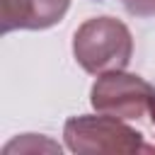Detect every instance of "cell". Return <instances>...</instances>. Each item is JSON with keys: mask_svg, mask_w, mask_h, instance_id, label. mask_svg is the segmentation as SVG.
I'll return each instance as SVG.
<instances>
[{"mask_svg": "<svg viewBox=\"0 0 155 155\" xmlns=\"http://www.w3.org/2000/svg\"><path fill=\"white\" fill-rule=\"evenodd\" d=\"M73 56L90 75L124 70L133 56V36L116 17L85 19L73 36Z\"/></svg>", "mask_w": 155, "mask_h": 155, "instance_id": "obj_1", "label": "cell"}, {"mask_svg": "<svg viewBox=\"0 0 155 155\" xmlns=\"http://www.w3.org/2000/svg\"><path fill=\"white\" fill-rule=\"evenodd\" d=\"M63 138L68 150L80 153V155H92V153H155V145L143 143V133L126 126L124 119L109 116V114H80L70 116L63 126Z\"/></svg>", "mask_w": 155, "mask_h": 155, "instance_id": "obj_2", "label": "cell"}, {"mask_svg": "<svg viewBox=\"0 0 155 155\" xmlns=\"http://www.w3.org/2000/svg\"><path fill=\"white\" fill-rule=\"evenodd\" d=\"M150 121L155 126V90H153V99H150Z\"/></svg>", "mask_w": 155, "mask_h": 155, "instance_id": "obj_6", "label": "cell"}, {"mask_svg": "<svg viewBox=\"0 0 155 155\" xmlns=\"http://www.w3.org/2000/svg\"><path fill=\"white\" fill-rule=\"evenodd\" d=\"M150 82L126 70L102 73L90 90L92 109L116 119H143L145 111H150Z\"/></svg>", "mask_w": 155, "mask_h": 155, "instance_id": "obj_3", "label": "cell"}, {"mask_svg": "<svg viewBox=\"0 0 155 155\" xmlns=\"http://www.w3.org/2000/svg\"><path fill=\"white\" fill-rule=\"evenodd\" d=\"M121 5L133 17H155V0H121Z\"/></svg>", "mask_w": 155, "mask_h": 155, "instance_id": "obj_5", "label": "cell"}, {"mask_svg": "<svg viewBox=\"0 0 155 155\" xmlns=\"http://www.w3.org/2000/svg\"><path fill=\"white\" fill-rule=\"evenodd\" d=\"M68 7L70 0H2V34L51 29L65 17Z\"/></svg>", "mask_w": 155, "mask_h": 155, "instance_id": "obj_4", "label": "cell"}]
</instances>
